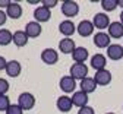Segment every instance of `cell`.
<instances>
[{"mask_svg":"<svg viewBox=\"0 0 123 114\" xmlns=\"http://www.w3.org/2000/svg\"><path fill=\"white\" fill-rule=\"evenodd\" d=\"M56 107H57V110L62 111V113H69V111L72 110V107H73L72 98H70V96H68V95L59 96L57 101H56Z\"/></svg>","mask_w":123,"mask_h":114,"instance_id":"7c38bea8","label":"cell"},{"mask_svg":"<svg viewBox=\"0 0 123 114\" xmlns=\"http://www.w3.org/2000/svg\"><path fill=\"white\" fill-rule=\"evenodd\" d=\"M43 6L44 7H47V9H51V7H54V6H57L59 5V2L57 0H43Z\"/></svg>","mask_w":123,"mask_h":114,"instance_id":"f1b7e54d","label":"cell"},{"mask_svg":"<svg viewBox=\"0 0 123 114\" xmlns=\"http://www.w3.org/2000/svg\"><path fill=\"white\" fill-rule=\"evenodd\" d=\"M6 66H7V60H6L3 56H0V72H2V70H6Z\"/></svg>","mask_w":123,"mask_h":114,"instance_id":"1f68e13d","label":"cell"},{"mask_svg":"<svg viewBox=\"0 0 123 114\" xmlns=\"http://www.w3.org/2000/svg\"><path fill=\"white\" fill-rule=\"evenodd\" d=\"M26 32V35L28 38H38L41 35V32H43V28H41V24H38L37 21H31L25 25V29Z\"/></svg>","mask_w":123,"mask_h":114,"instance_id":"9c48e42d","label":"cell"},{"mask_svg":"<svg viewBox=\"0 0 123 114\" xmlns=\"http://www.w3.org/2000/svg\"><path fill=\"white\" fill-rule=\"evenodd\" d=\"M92 24H94V26L97 29H105L110 26V18L109 15L104 13V12H100V13H95L94 18H92Z\"/></svg>","mask_w":123,"mask_h":114,"instance_id":"ba28073f","label":"cell"},{"mask_svg":"<svg viewBox=\"0 0 123 114\" xmlns=\"http://www.w3.org/2000/svg\"><path fill=\"white\" fill-rule=\"evenodd\" d=\"M41 60L43 63L49 64V66H53L59 61V53L54 50V48H44L41 51Z\"/></svg>","mask_w":123,"mask_h":114,"instance_id":"52a82bcc","label":"cell"},{"mask_svg":"<svg viewBox=\"0 0 123 114\" xmlns=\"http://www.w3.org/2000/svg\"><path fill=\"white\" fill-rule=\"evenodd\" d=\"M105 114H114V113H105Z\"/></svg>","mask_w":123,"mask_h":114,"instance_id":"8d00e7d4","label":"cell"},{"mask_svg":"<svg viewBox=\"0 0 123 114\" xmlns=\"http://www.w3.org/2000/svg\"><path fill=\"white\" fill-rule=\"evenodd\" d=\"M72 98V102L75 107H78V108H82V107H86L88 105V94H85L84 91H76L73 92V95L70 96Z\"/></svg>","mask_w":123,"mask_h":114,"instance_id":"4fadbf2b","label":"cell"},{"mask_svg":"<svg viewBox=\"0 0 123 114\" xmlns=\"http://www.w3.org/2000/svg\"><path fill=\"white\" fill-rule=\"evenodd\" d=\"M94 80L95 84L100 85V86H105L111 82V72L107 70V69H103V70H98L95 72V76H94Z\"/></svg>","mask_w":123,"mask_h":114,"instance_id":"8fae6325","label":"cell"},{"mask_svg":"<svg viewBox=\"0 0 123 114\" xmlns=\"http://www.w3.org/2000/svg\"><path fill=\"white\" fill-rule=\"evenodd\" d=\"M5 114H24V110L19 107V104H10Z\"/></svg>","mask_w":123,"mask_h":114,"instance_id":"4316f807","label":"cell"},{"mask_svg":"<svg viewBox=\"0 0 123 114\" xmlns=\"http://www.w3.org/2000/svg\"><path fill=\"white\" fill-rule=\"evenodd\" d=\"M24 10H22V6L18 3V2H10V5L7 6L6 9V15L7 18H12V19H19L22 16Z\"/></svg>","mask_w":123,"mask_h":114,"instance_id":"2e32d148","label":"cell"},{"mask_svg":"<svg viewBox=\"0 0 123 114\" xmlns=\"http://www.w3.org/2000/svg\"><path fill=\"white\" fill-rule=\"evenodd\" d=\"M107 57L113 61H117L120 59H123V45L120 44H111L107 48Z\"/></svg>","mask_w":123,"mask_h":114,"instance_id":"9a60e30c","label":"cell"},{"mask_svg":"<svg viewBox=\"0 0 123 114\" xmlns=\"http://www.w3.org/2000/svg\"><path fill=\"white\" fill-rule=\"evenodd\" d=\"M10 5V0H0V7L7 9V6Z\"/></svg>","mask_w":123,"mask_h":114,"instance_id":"d6a6232c","label":"cell"},{"mask_svg":"<svg viewBox=\"0 0 123 114\" xmlns=\"http://www.w3.org/2000/svg\"><path fill=\"white\" fill-rule=\"evenodd\" d=\"M92 41H94V45L98 48H109L111 45V37L109 35V32H103V31L97 32Z\"/></svg>","mask_w":123,"mask_h":114,"instance_id":"5b68a950","label":"cell"},{"mask_svg":"<svg viewBox=\"0 0 123 114\" xmlns=\"http://www.w3.org/2000/svg\"><path fill=\"white\" fill-rule=\"evenodd\" d=\"M10 107V100L7 95H0V111H5Z\"/></svg>","mask_w":123,"mask_h":114,"instance_id":"484cf974","label":"cell"},{"mask_svg":"<svg viewBox=\"0 0 123 114\" xmlns=\"http://www.w3.org/2000/svg\"><path fill=\"white\" fill-rule=\"evenodd\" d=\"M10 42H13V32L9 29H0V45L6 47Z\"/></svg>","mask_w":123,"mask_h":114,"instance_id":"cb8c5ba5","label":"cell"},{"mask_svg":"<svg viewBox=\"0 0 123 114\" xmlns=\"http://www.w3.org/2000/svg\"><path fill=\"white\" fill-rule=\"evenodd\" d=\"M28 35L25 31H16L13 32V44L16 47H25L28 44Z\"/></svg>","mask_w":123,"mask_h":114,"instance_id":"603a6c76","label":"cell"},{"mask_svg":"<svg viewBox=\"0 0 123 114\" xmlns=\"http://www.w3.org/2000/svg\"><path fill=\"white\" fill-rule=\"evenodd\" d=\"M81 91H84L85 94H92L95 89H97V84H95V80H94V78H85V79H82L81 80Z\"/></svg>","mask_w":123,"mask_h":114,"instance_id":"44dd1931","label":"cell"},{"mask_svg":"<svg viewBox=\"0 0 123 114\" xmlns=\"http://www.w3.org/2000/svg\"><path fill=\"white\" fill-rule=\"evenodd\" d=\"M59 86H60L62 91L66 92V94H73V92H76L75 91L76 89V79H73L70 75L62 76V79L59 80Z\"/></svg>","mask_w":123,"mask_h":114,"instance_id":"277c9868","label":"cell"},{"mask_svg":"<svg viewBox=\"0 0 123 114\" xmlns=\"http://www.w3.org/2000/svg\"><path fill=\"white\" fill-rule=\"evenodd\" d=\"M109 29V35L114 40H120L123 38V24L120 21H116V22H111L110 26L107 28Z\"/></svg>","mask_w":123,"mask_h":114,"instance_id":"e0dca14e","label":"cell"},{"mask_svg":"<svg viewBox=\"0 0 123 114\" xmlns=\"http://www.w3.org/2000/svg\"><path fill=\"white\" fill-rule=\"evenodd\" d=\"M60 7H62V13L66 18H75L79 13V5L76 2H73V0H65V2H62Z\"/></svg>","mask_w":123,"mask_h":114,"instance_id":"7a4b0ae2","label":"cell"},{"mask_svg":"<svg viewBox=\"0 0 123 114\" xmlns=\"http://www.w3.org/2000/svg\"><path fill=\"white\" fill-rule=\"evenodd\" d=\"M28 3H31V5H38V0H28Z\"/></svg>","mask_w":123,"mask_h":114,"instance_id":"836d02e7","label":"cell"},{"mask_svg":"<svg viewBox=\"0 0 123 114\" xmlns=\"http://www.w3.org/2000/svg\"><path fill=\"white\" fill-rule=\"evenodd\" d=\"M88 50L85 47H76L75 51L72 53V59L75 63H85L86 59H88Z\"/></svg>","mask_w":123,"mask_h":114,"instance_id":"7402d4cb","label":"cell"},{"mask_svg":"<svg viewBox=\"0 0 123 114\" xmlns=\"http://www.w3.org/2000/svg\"><path fill=\"white\" fill-rule=\"evenodd\" d=\"M78 114H95V111H94V108H92V107L86 105V107H82V108H79Z\"/></svg>","mask_w":123,"mask_h":114,"instance_id":"f546056e","label":"cell"},{"mask_svg":"<svg viewBox=\"0 0 123 114\" xmlns=\"http://www.w3.org/2000/svg\"><path fill=\"white\" fill-rule=\"evenodd\" d=\"M119 6H120V7L123 9V0H119Z\"/></svg>","mask_w":123,"mask_h":114,"instance_id":"e575fe53","label":"cell"},{"mask_svg":"<svg viewBox=\"0 0 123 114\" xmlns=\"http://www.w3.org/2000/svg\"><path fill=\"white\" fill-rule=\"evenodd\" d=\"M59 31H60L62 35H65V38H70V35H73L76 32V25L70 19H65V21L60 22Z\"/></svg>","mask_w":123,"mask_h":114,"instance_id":"30bf717a","label":"cell"},{"mask_svg":"<svg viewBox=\"0 0 123 114\" xmlns=\"http://www.w3.org/2000/svg\"><path fill=\"white\" fill-rule=\"evenodd\" d=\"M120 22L123 24V10H122V13H120Z\"/></svg>","mask_w":123,"mask_h":114,"instance_id":"d590c367","label":"cell"},{"mask_svg":"<svg viewBox=\"0 0 123 114\" xmlns=\"http://www.w3.org/2000/svg\"><path fill=\"white\" fill-rule=\"evenodd\" d=\"M75 48H76V45L72 38H62V41L59 42V50L63 54H72L75 51Z\"/></svg>","mask_w":123,"mask_h":114,"instance_id":"d6986e66","label":"cell"},{"mask_svg":"<svg viewBox=\"0 0 123 114\" xmlns=\"http://www.w3.org/2000/svg\"><path fill=\"white\" fill-rule=\"evenodd\" d=\"M101 6L105 12H113L119 6V0H101Z\"/></svg>","mask_w":123,"mask_h":114,"instance_id":"d4e9b609","label":"cell"},{"mask_svg":"<svg viewBox=\"0 0 123 114\" xmlns=\"http://www.w3.org/2000/svg\"><path fill=\"white\" fill-rule=\"evenodd\" d=\"M9 82L6 79H3V78H0V95H6L7 94V91H9Z\"/></svg>","mask_w":123,"mask_h":114,"instance_id":"83f0119b","label":"cell"},{"mask_svg":"<svg viewBox=\"0 0 123 114\" xmlns=\"http://www.w3.org/2000/svg\"><path fill=\"white\" fill-rule=\"evenodd\" d=\"M51 18V10L47 9V7H44V6H38L35 10H34V19L41 24V22H47L50 21Z\"/></svg>","mask_w":123,"mask_h":114,"instance_id":"5bb4252c","label":"cell"},{"mask_svg":"<svg viewBox=\"0 0 123 114\" xmlns=\"http://www.w3.org/2000/svg\"><path fill=\"white\" fill-rule=\"evenodd\" d=\"M18 104H19V107H21L24 111L32 110V108L35 107V96L31 94V92H22V94L18 96Z\"/></svg>","mask_w":123,"mask_h":114,"instance_id":"6da1fadb","label":"cell"},{"mask_svg":"<svg viewBox=\"0 0 123 114\" xmlns=\"http://www.w3.org/2000/svg\"><path fill=\"white\" fill-rule=\"evenodd\" d=\"M7 21V15H6V10L0 9V26H3Z\"/></svg>","mask_w":123,"mask_h":114,"instance_id":"4dcf8cb0","label":"cell"},{"mask_svg":"<svg viewBox=\"0 0 123 114\" xmlns=\"http://www.w3.org/2000/svg\"><path fill=\"white\" fill-rule=\"evenodd\" d=\"M94 29H95V26H94V24H92V21H88V19L81 21L78 25H76V32H78L81 37L92 35L94 34Z\"/></svg>","mask_w":123,"mask_h":114,"instance_id":"8992f818","label":"cell"},{"mask_svg":"<svg viewBox=\"0 0 123 114\" xmlns=\"http://www.w3.org/2000/svg\"><path fill=\"white\" fill-rule=\"evenodd\" d=\"M69 75L73 78V79H85L88 76V66L85 63H73L70 66V70H69Z\"/></svg>","mask_w":123,"mask_h":114,"instance_id":"3957f363","label":"cell"},{"mask_svg":"<svg viewBox=\"0 0 123 114\" xmlns=\"http://www.w3.org/2000/svg\"><path fill=\"white\" fill-rule=\"evenodd\" d=\"M5 72L10 78H18L21 75V72H22V66H21V63L18 60H10V61H7V66H6Z\"/></svg>","mask_w":123,"mask_h":114,"instance_id":"ac0fdd59","label":"cell"},{"mask_svg":"<svg viewBox=\"0 0 123 114\" xmlns=\"http://www.w3.org/2000/svg\"><path fill=\"white\" fill-rule=\"evenodd\" d=\"M105 64H107V57L104 54L97 53V54H94L91 57V66L95 69V72L105 69Z\"/></svg>","mask_w":123,"mask_h":114,"instance_id":"ffe728a7","label":"cell"}]
</instances>
